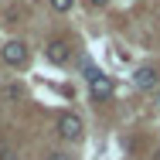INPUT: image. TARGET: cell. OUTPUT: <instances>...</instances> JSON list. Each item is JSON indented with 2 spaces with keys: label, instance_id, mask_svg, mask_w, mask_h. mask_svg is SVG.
Returning <instances> with one entry per match:
<instances>
[{
  "label": "cell",
  "instance_id": "1",
  "mask_svg": "<svg viewBox=\"0 0 160 160\" xmlns=\"http://www.w3.org/2000/svg\"><path fill=\"white\" fill-rule=\"evenodd\" d=\"M58 136L68 140V143H78L82 140V119L75 112H62L58 116Z\"/></svg>",
  "mask_w": 160,
  "mask_h": 160
},
{
  "label": "cell",
  "instance_id": "2",
  "mask_svg": "<svg viewBox=\"0 0 160 160\" xmlns=\"http://www.w3.org/2000/svg\"><path fill=\"white\" fill-rule=\"evenodd\" d=\"M44 58L51 65H68L72 62V44L65 41V38H55V41H48V48H44Z\"/></svg>",
  "mask_w": 160,
  "mask_h": 160
},
{
  "label": "cell",
  "instance_id": "3",
  "mask_svg": "<svg viewBox=\"0 0 160 160\" xmlns=\"http://www.w3.org/2000/svg\"><path fill=\"white\" fill-rule=\"evenodd\" d=\"M89 85H92V99H99V102L112 96V78L96 72V68H89Z\"/></svg>",
  "mask_w": 160,
  "mask_h": 160
},
{
  "label": "cell",
  "instance_id": "4",
  "mask_svg": "<svg viewBox=\"0 0 160 160\" xmlns=\"http://www.w3.org/2000/svg\"><path fill=\"white\" fill-rule=\"evenodd\" d=\"M157 82H160V75H157V68H153V65H143V68H136V72H133V85H136L140 92L157 89Z\"/></svg>",
  "mask_w": 160,
  "mask_h": 160
},
{
  "label": "cell",
  "instance_id": "5",
  "mask_svg": "<svg viewBox=\"0 0 160 160\" xmlns=\"http://www.w3.org/2000/svg\"><path fill=\"white\" fill-rule=\"evenodd\" d=\"M0 55H3V62H7V65H24V62H28V48H24V41H7Z\"/></svg>",
  "mask_w": 160,
  "mask_h": 160
},
{
  "label": "cell",
  "instance_id": "6",
  "mask_svg": "<svg viewBox=\"0 0 160 160\" xmlns=\"http://www.w3.org/2000/svg\"><path fill=\"white\" fill-rule=\"evenodd\" d=\"M51 7H55V10H62V14H65V10L72 7V0H51Z\"/></svg>",
  "mask_w": 160,
  "mask_h": 160
},
{
  "label": "cell",
  "instance_id": "7",
  "mask_svg": "<svg viewBox=\"0 0 160 160\" xmlns=\"http://www.w3.org/2000/svg\"><path fill=\"white\" fill-rule=\"evenodd\" d=\"M89 3H92V7H106L109 0H89Z\"/></svg>",
  "mask_w": 160,
  "mask_h": 160
},
{
  "label": "cell",
  "instance_id": "8",
  "mask_svg": "<svg viewBox=\"0 0 160 160\" xmlns=\"http://www.w3.org/2000/svg\"><path fill=\"white\" fill-rule=\"evenodd\" d=\"M55 160H68V157H65V153H58V157H55Z\"/></svg>",
  "mask_w": 160,
  "mask_h": 160
},
{
  "label": "cell",
  "instance_id": "9",
  "mask_svg": "<svg viewBox=\"0 0 160 160\" xmlns=\"http://www.w3.org/2000/svg\"><path fill=\"white\" fill-rule=\"evenodd\" d=\"M157 106H160V92H157Z\"/></svg>",
  "mask_w": 160,
  "mask_h": 160
},
{
  "label": "cell",
  "instance_id": "10",
  "mask_svg": "<svg viewBox=\"0 0 160 160\" xmlns=\"http://www.w3.org/2000/svg\"><path fill=\"white\" fill-rule=\"evenodd\" d=\"M157 160H160V150H157Z\"/></svg>",
  "mask_w": 160,
  "mask_h": 160
},
{
  "label": "cell",
  "instance_id": "11",
  "mask_svg": "<svg viewBox=\"0 0 160 160\" xmlns=\"http://www.w3.org/2000/svg\"><path fill=\"white\" fill-rule=\"evenodd\" d=\"M129 3H133V0H129Z\"/></svg>",
  "mask_w": 160,
  "mask_h": 160
}]
</instances>
